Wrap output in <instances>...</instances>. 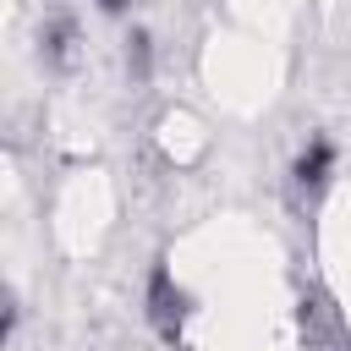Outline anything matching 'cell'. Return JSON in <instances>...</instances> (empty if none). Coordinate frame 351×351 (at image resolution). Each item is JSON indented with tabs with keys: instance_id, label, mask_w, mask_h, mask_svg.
<instances>
[{
	"instance_id": "6da1fadb",
	"label": "cell",
	"mask_w": 351,
	"mask_h": 351,
	"mask_svg": "<svg viewBox=\"0 0 351 351\" xmlns=\"http://www.w3.org/2000/svg\"><path fill=\"white\" fill-rule=\"evenodd\" d=\"M154 302H159V307H154V313H159V324L176 335V324H181V313H186V296H181V291L170 296V280L159 274V280H154Z\"/></svg>"
},
{
	"instance_id": "7a4b0ae2",
	"label": "cell",
	"mask_w": 351,
	"mask_h": 351,
	"mask_svg": "<svg viewBox=\"0 0 351 351\" xmlns=\"http://www.w3.org/2000/svg\"><path fill=\"white\" fill-rule=\"evenodd\" d=\"M329 159H335V154H329V143H313V148H307V154H302V159H296V176H302V181H313V186H318V181H324V176H329Z\"/></svg>"
},
{
	"instance_id": "3957f363",
	"label": "cell",
	"mask_w": 351,
	"mask_h": 351,
	"mask_svg": "<svg viewBox=\"0 0 351 351\" xmlns=\"http://www.w3.org/2000/svg\"><path fill=\"white\" fill-rule=\"evenodd\" d=\"M99 5H104V11H121V5H126V0H99Z\"/></svg>"
}]
</instances>
